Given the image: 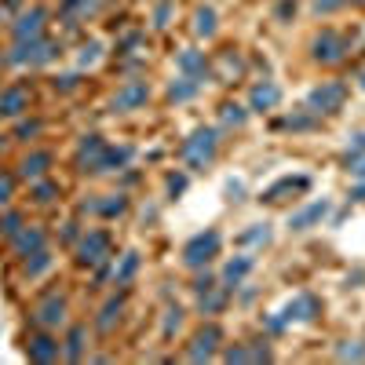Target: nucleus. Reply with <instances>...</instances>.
Wrapping results in <instances>:
<instances>
[{"label": "nucleus", "instance_id": "f257e3e1", "mask_svg": "<svg viewBox=\"0 0 365 365\" xmlns=\"http://www.w3.org/2000/svg\"><path fill=\"white\" fill-rule=\"evenodd\" d=\"M220 245H223V237L220 230H201L187 241V249H182V263H187L190 270L212 263V256H220Z\"/></svg>", "mask_w": 365, "mask_h": 365}, {"label": "nucleus", "instance_id": "f03ea898", "mask_svg": "<svg viewBox=\"0 0 365 365\" xmlns=\"http://www.w3.org/2000/svg\"><path fill=\"white\" fill-rule=\"evenodd\" d=\"M212 158H216V132L212 128H197L187 143H182V161H187L194 172L212 165Z\"/></svg>", "mask_w": 365, "mask_h": 365}, {"label": "nucleus", "instance_id": "7ed1b4c3", "mask_svg": "<svg viewBox=\"0 0 365 365\" xmlns=\"http://www.w3.org/2000/svg\"><path fill=\"white\" fill-rule=\"evenodd\" d=\"M110 256V234L106 230H88L77 245V263L81 267H99Z\"/></svg>", "mask_w": 365, "mask_h": 365}, {"label": "nucleus", "instance_id": "20e7f679", "mask_svg": "<svg viewBox=\"0 0 365 365\" xmlns=\"http://www.w3.org/2000/svg\"><path fill=\"white\" fill-rule=\"evenodd\" d=\"M344 99H347V88L336 84V81H329V84L311 91V110L314 113H336L344 106Z\"/></svg>", "mask_w": 365, "mask_h": 365}, {"label": "nucleus", "instance_id": "39448f33", "mask_svg": "<svg viewBox=\"0 0 365 365\" xmlns=\"http://www.w3.org/2000/svg\"><path fill=\"white\" fill-rule=\"evenodd\" d=\"M344 51H347V41L336 34V29H325V34H318L314 37V58L318 63H340L344 58Z\"/></svg>", "mask_w": 365, "mask_h": 365}, {"label": "nucleus", "instance_id": "423d86ee", "mask_svg": "<svg viewBox=\"0 0 365 365\" xmlns=\"http://www.w3.org/2000/svg\"><path fill=\"white\" fill-rule=\"evenodd\" d=\"M307 187H311L307 175H285V179L274 182V187L263 190V201H267V205H278V201H285V194H303Z\"/></svg>", "mask_w": 365, "mask_h": 365}, {"label": "nucleus", "instance_id": "0eeeda50", "mask_svg": "<svg viewBox=\"0 0 365 365\" xmlns=\"http://www.w3.org/2000/svg\"><path fill=\"white\" fill-rule=\"evenodd\" d=\"M325 216H329V201H314V205H307V208H299L296 216H289V230L303 234V230L318 227V223H322Z\"/></svg>", "mask_w": 365, "mask_h": 365}, {"label": "nucleus", "instance_id": "6e6552de", "mask_svg": "<svg viewBox=\"0 0 365 365\" xmlns=\"http://www.w3.org/2000/svg\"><path fill=\"white\" fill-rule=\"evenodd\" d=\"M220 340H223V332H220V325H205L197 336H194V347H190V358L194 361H208L212 354H216V347H220Z\"/></svg>", "mask_w": 365, "mask_h": 365}, {"label": "nucleus", "instance_id": "1a4fd4ad", "mask_svg": "<svg viewBox=\"0 0 365 365\" xmlns=\"http://www.w3.org/2000/svg\"><path fill=\"white\" fill-rule=\"evenodd\" d=\"M146 99H150V88H146V81H132V84H125V88H120L117 96H113V110L125 113V110L143 106Z\"/></svg>", "mask_w": 365, "mask_h": 365}, {"label": "nucleus", "instance_id": "9d476101", "mask_svg": "<svg viewBox=\"0 0 365 365\" xmlns=\"http://www.w3.org/2000/svg\"><path fill=\"white\" fill-rule=\"evenodd\" d=\"M26 354L34 358V361H55L58 354H63V347H58V340H51L48 332H37V336H29Z\"/></svg>", "mask_w": 365, "mask_h": 365}, {"label": "nucleus", "instance_id": "9b49d317", "mask_svg": "<svg viewBox=\"0 0 365 365\" xmlns=\"http://www.w3.org/2000/svg\"><path fill=\"white\" fill-rule=\"evenodd\" d=\"M63 322H66V299L51 296V299H44L41 307H37V325L41 329H55V325H63Z\"/></svg>", "mask_w": 365, "mask_h": 365}, {"label": "nucleus", "instance_id": "f8f14e48", "mask_svg": "<svg viewBox=\"0 0 365 365\" xmlns=\"http://www.w3.org/2000/svg\"><path fill=\"white\" fill-rule=\"evenodd\" d=\"M26 106H29V91H26L22 84L0 91V117H19Z\"/></svg>", "mask_w": 365, "mask_h": 365}, {"label": "nucleus", "instance_id": "ddd939ff", "mask_svg": "<svg viewBox=\"0 0 365 365\" xmlns=\"http://www.w3.org/2000/svg\"><path fill=\"white\" fill-rule=\"evenodd\" d=\"M11 245H15L19 256H34V252L44 249V230H37V227H22V230L11 237Z\"/></svg>", "mask_w": 365, "mask_h": 365}, {"label": "nucleus", "instance_id": "4468645a", "mask_svg": "<svg viewBox=\"0 0 365 365\" xmlns=\"http://www.w3.org/2000/svg\"><path fill=\"white\" fill-rule=\"evenodd\" d=\"M41 29H44V8H34V11H26V15L19 19L15 37H19V41H37Z\"/></svg>", "mask_w": 365, "mask_h": 365}, {"label": "nucleus", "instance_id": "2eb2a0df", "mask_svg": "<svg viewBox=\"0 0 365 365\" xmlns=\"http://www.w3.org/2000/svg\"><path fill=\"white\" fill-rule=\"evenodd\" d=\"M285 318H289V322H292V318H299V322H314V318H318V299H314V296H307V292L296 296V299L289 303Z\"/></svg>", "mask_w": 365, "mask_h": 365}, {"label": "nucleus", "instance_id": "dca6fc26", "mask_svg": "<svg viewBox=\"0 0 365 365\" xmlns=\"http://www.w3.org/2000/svg\"><path fill=\"white\" fill-rule=\"evenodd\" d=\"M125 208H128V197H120V194H110L106 201H84V212H99V216H106V220L120 216Z\"/></svg>", "mask_w": 365, "mask_h": 365}, {"label": "nucleus", "instance_id": "f3484780", "mask_svg": "<svg viewBox=\"0 0 365 365\" xmlns=\"http://www.w3.org/2000/svg\"><path fill=\"white\" fill-rule=\"evenodd\" d=\"M132 158V146H103V158L96 165V172H113Z\"/></svg>", "mask_w": 365, "mask_h": 365}, {"label": "nucleus", "instance_id": "a211bd4d", "mask_svg": "<svg viewBox=\"0 0 365 365\" xmlns=\"http://www.w3.org/2000/svg\"><path fill=\"white\" fill-rule=\"evenodd\" d=\"M282 99V91H278V84H270V81H263V84H256L252 88V110H270L274 103Z\"/></svg>", "mask_w": 365, "mask_h": 365}, {"label": "nucleus", "instance_id": "6ab92c4d", "mask_svg": "<svg viewBox=\"0 0 365 365\" xmlns=\"http://www.w3.org/2000/svg\"><path fill=\"white\" fill-rule=\"evenodd\" d=\"M252 270V256H237V259H230L227 267H223V285L227 289H234L241 278H245V274Z\"/></svg>", "mask_w": 365, "mask_h": 365}, {"label": "nucleus", "instance_id": "aec40b11", "mask_svg": "<svg viewBox=\"0 0 365 365\" xmlns=\"http://www.w3.org/2000/svg\"><path fill=\"white\" fill-rule=\"evenodd\" d=\"M48 165H51V154H44V150H41V154H29V158L22 161L19 175H22V179H41V175L48 172Z\"/></svg>", "mask_w": 365, "mask_h": 365}, {"label": "nucleus", "instance_id": "412c9836", "mask_svg": "<svg viewBox=\"0 0 365 365\" xmlns=\"http://www.w3.org/2000/svg\"><path fill=\"white\" fill-rule=\"evenodd\" d=\"M120 311H125V296H113L110 303H106V307H103V314H99V332H110L113 329V322L120 318Z\"/></svg>", "mask_w": 365, "mask_h": 365}, {"label": "nucleus", "instance_id": "4be33fe9", "mask_svg": "<svg viewBox=\"0 0 365 365\" xmlns=\"http://www.w3.org/2000/svg\"><path fill=\"white\" fill-rule=\"evenodd\" d=\"M135 270H139V256H135V252H128L125 259H120V267L113 270V282H117V285H132Z\"/></svg>", "mask_w": 365, "mask_h": 365}, {"label": "nucleus", "instance_id": "5701e85b", "mask_svg": "<svg viewBox=\"0 0 365 365\" xmlns=\"http://www.w3.org/2000/svg\"><path fill=\"white\" fill-rule=\"evenodd\" d=\"M197 91V77H179L172 88H168V99H175V103H182V99H190Z\"/></svg>", "mask_w": 365, "mask_h": 365}, {"label": "nucleus", "instance_id": "b1692460", "mask_svg": "<svg viewBox=\"0 0 365 365\" xmlns=\"http://www.w3.org/2000/svg\"><path fill=\"white\" fill-rule=\"evenodd\" d=\"M194 29H197L201 37H212V34H216V11H212V8H201V11L194 15Z\"/></svg>", "mask_w": 365, "mask_h": 365}, {"label": "nucleus", "instance_id": "393cba45", "mask_svg": "<svg viewBox=\"0 0 365 365\" xmlns=\"http://www.w3.org/2000/svg\"><path fill=\"white\" fill-rule=\"evenodd\" d=\"M223 307H227V296L216 292V285H212L208 292H201V311H205V314H216V311H223Z\"/></svg>", "mask_w": 365, "mask_h": 365}, {"label": "nucleus", "instance_id": "a878e982", "mask_svg": "<svg viewBox=\"0 0 365 365\" xmlns=\"http://www.w3.org/2000/svg\"><path fill=\"white\" fill-rule=\"evenodd\" d=\"M63 354H66V358H73V361H77V358H84V329H81V325L70 332V340H66V351H63Z\"/></svg>", "mask_w": 365, "mask_h": 365}, {"label": "nucleus", "instance_id": "bb28decb", "mask_svg": "<svg viewBox=\"0 0 365 365\" xmlns=\"http://www.w3.org/2000/svg\"><path fill=\"white\" fill-rule=\"evenodd\" d=\"M179 66L187 70V73H197V77H205V55H197V51H187L179 58Z\"/></svg>", "mask_w": 365, "mask_h": 365}, {"label": "nucleus", "instance_id": "cd10ccee", "mask_svg": "<svg viewBox=\"0 0 365 365\" xmlns=\"http://www.w3.org/2000/svg\"><path fill=\"white\" fill-rule=\"evenodd\" d=\"M58 197V187H55V182L48 179V182H37V187H34V201L37 205H48V201H55Z\"/></svg>", "mask_w": 365, "mask_h": 365}, {"label": "nucleus", "instance_id": "c85d7f7f", "mask_svg": "<svg viewBox=\"0 0 365 365\" xmlns=\"http://www.w3.org/2000/svg\"><path fill=\"white\" fill-rule=\"evenodd\" d=\"M51 267V256L41 249V252H34V263H26V274H29V278H37V274H44Z\"/></svg>", "mask_w": 365, "mask_h": 365}, {"label": "nucleus", "instance_id": "c756f323", "mask_svg": "<svg viewBox=\"0 0 365 365\" xmlns=\"http://www.w3.org/2000/svg\"><path fill=\"white\" fill-rule=\"evenodd\" d=\"M99 0H66V15H88Z\"/></svg>", "mask_w": 365, "mask_h": 365}, {"label": "nucleus", "instance_id": "7c9ffc66", "mask_svg": "<svg viewBox=\"0 0 365 365\" xmlns=\"http://www.w3.org/2000/svg\"><path fill=\"white\" fill-rule=\"evenodd\" d=\"M237 241H245V245H252V241H263V245H267V241H270V230H267V223H263V227H256V230H245Z\"/></svg>", "mask_w": 365, "mask_h": 365}, {"label": "nucleus", "instance_id": "2f4dec72", "mask_svg": "<svg viewBox=\"0 0 365 365\" xmlns=\"http://www.w3.org/2000/svg\"><path fill=\"white\" fill-rule=\"evenodd\" d=\"M22 230V220L19 216H4V220H0V234H4V237H15Z\"/></svg>", "mask_w": 365, "mask_h": 365}, {"label": "nucleus", "instance_id": "473e14b6", "mask_svg": "<svg viewBox=\"0 0 365 365\" xmlns=\"http://www.w3.org/2000/svg\"><path fill=\"white\" fill-rule=\"evenodd\" d=\"M223 120H227V125H241L245 113H241V106H223Z\"/></svg>", "mask_w": 365, "mask_h": 365}, {"label": "nucleus", "instance_id": "72a5a7b5", "mask_svg": "<svg viewBox=\"0 0 365 365\" xmlns=\"http://www.w3.org/2000/svg\"><path fill=\"white\" fill-rule=\"evenodd\" d=\"M340 358H354V361H361V358H365L361 340H354V347H340Z\"/></svg>", "mask_w": 365, "mask_h": 365}, {"label": "nucleus", "instance_id": "f704fd0d", "mask_svg": "<svg viewBox=\"0 0 365 365\" xmlns=\"http://www.w3.org/2000/svg\"><path fill=\"white\" fill-rule=\"evenodd\" d=\"M344 4H347V0H318L314 11H318V15H322V11L329 15V11H336V8H344Z\"/></svg>", "mask_w": 365, "mask_h": 365}, {"label": "nucleus", "instance_id": "c9c22d12", "mask_svg": "<svg viewBox=\"0 0 365 365\" xmlns=\"http://www.w3.org/2000/svg\"><path fill=\"white\" fill-rule=\"evenodd\" d=\"M179 322H182V311L175 307V311H168V322H165V336H172V329H179Z\"/></svg>", "mask_w": 365, "mask_h": 365}, {"label": "nucleus", "instance_id": "e433bc0d", "mask_svg": "<svg viewBox=\"0 0 365 365\" xmlns=\"http://www.w3.org/2000/svg\"><path fill=\"white\" fill-rule=\"evenodd\" d=\"M223 358H227V361H249V351H245V347H230Z\"/></svg>", "mask_w": 365, "mask_h": 365}, {"label": "nucleus", "instance_id": "4c0bfd02", "mask_svg": "<svg viewBox=\"0 0 365 365\" xmlns=\"http://www.w3.org/2000/svg\"><path fill=\"white\" fill-rule=\"evenodd\" d=\"M212 285H216V282H212V278H208V274H201V278H197V282H194V292H197V296H201V292H208V289H212Z\"/></svg>", "mask_w": 365, "mask_h": 365}, {"label": "nucleus", "instance_id": "58836bf2", "mask_svg": "<svg viewBox=\"0 0 365 365\" xmlns=\"http://www.w3.org/2000/svg\"><path fill=\"white\" fill-rule=\"evenodd\" d=\"M8 197H11V179H0V208L8 205Z\"/></svg>", "mask_w": 365, "mask_h": 365}, {"label": "nucleus", "instance_id": "ea45409f", "mask_svg": "<svg viewBox=\"0 0 365 365\" xmlns=\"http://www.w3.org/2000/svg\"><path fill=\"white\" fill-rule=\"evenodd\" d=\"M296 11V4H292V0H282V4H278V11H274V15H278V19H289Z\"/></svg>", "mask_w": 365, "mask_h": 365}, {"label": "nucleus", "instance_id": "a19ab883", "mask_svg": "<svg viewBox=\"0 0 365 365\" xmlns=\"http://www.w3.org/2000/svg\"><path fill=\"white\" fill-rule=\"evenodd\" d=\"M182 187H187V179H182V175H172V179H168V190H172V194H182Z\"/></svg>", "mask_w": 365, "mask_h": 365}, {"label": "nucleus", "instance_id": "79ce46f5", "mask_svg": "<svg viewBox=\"0 0 365 365\" xmlns=\"http://www.w3.org/2000/svg\"><path fill=\"white\" fill-rule=\"evenodd\" d=\"M351 175L365 179V158H354V161H351Z\"/></svg>", "mask_w": 365, "mask_h": 365}, {"label": "nucleus", "instance_id": "37998d69", "mask_svg": "<svg viewBox=\"0 0 365 365\" xmlns=\"http://www.w3.org/2000/svg\"><path fill=\"white\" fill-rule=\"evenodd\" d=\"M41 132V125H37V120H34V125H19V135L26 139V135H37Z\"/></svg>", "mask_w": 365, "mask_h": 365}, {"label": "nucleus", "instance_id": "c03bdc74", "mask_svg": "<svg viewBox=\"0 0 365 365\" xmlns=\"http://www.w3.org/2000/svg\"><path fill=\"white\" fill-rule=\"evenodd\" d=\"M361 197H365V182H361V187H358V190L351 194V201H361Z\"/></svg>", "mask_w": 365, "mask_h": 365}, {"label": "nucleus", "instance_id": "a18cd8bd", "mask_svg": "<svg viewBox=\"0 0 365 365\" xmlns=\"http://www.w3.org/2000/svg\"><path fill=\"white\" fill-rule=\"evenodd\" d=\"M361 88H365V73H361Z\"/></svg>", "mask_w": 365, "mask_h": 365}, {"label": "nucleus", "instance_id": "49530a36", "mask_svg": "<svg viewBox=\"0 0 365 365\" xmlns=\"http://www.w3.org/2000/svg\"><path fill=\"white\" fill-rule=\"evenodd\" d=\"M0 146H4V135H0Z\"/></svg>", "mask_w": 365, "mask_h": 365}]
</instances>
